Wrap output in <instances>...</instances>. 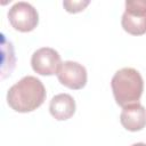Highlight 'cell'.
Returning a JSON list of instances; mask_svg holds the SVG:
<instances>
[{"instance_id":"obj_3","label":"cell","mask_w":146,"mask_h":146,"mask_svg":"<svg viewBox=\"0 0 146 146\" xmlns=\"http://www.w3.org/2000/svg\"><path fill=\"white\" fill-rule=\"evenodd\" d=\"M121 25L125 32L132 35L146 33V1L127 0Z\"/></svg>"},{"instance_id":"obj_8","label":"cell","mask_w":146,"mask_h":146,"mask_svg":"<svg viewBox=\"0 0 146 146\" xmlns=\"http://www.w3.org/2000/svg\"><path fill=\"white\" fill-rule=\"evenodd\" d=\"M49 112L58 121L68 120L75 113V100L68 94H58L51 98Z\"/></svg>"},{"instance_id":"obj_6","label":"cell","mask_w":146,"mask_h":146,"mask_svg":"<svg viewBox=\"0 0 146 146\" xmlns=\"http://www.w3.org/2000/svg\"><path fill=\"white\" fill-rule=\"evenodd\" d=\"M58 81L73 90L82 89L87 83V70L78 62L66 60L62 63L57 72Z\"/></svg>"},{"instance_id":"obj_2","label":"cell","mask_w":146,"mask_h":146,"mask_svg":"<svg viewBox=\"0 0 146 146\" xmlns=\"http://www.w3.org/2000/svg\"><path fill=\"white\" fill-rule=\"evenodd\" d=\"M111 87L116 104L125 107L130 104L139 103L144 90V81L137 70L123 67L113 75Z\"/></svg>"},{"instance_id":"obj_10","label":"cell","mask_w":146,"mask_h":146,"mask_svg":"<svg viewBox=\"0 0 146 146\" xmlns=\"http://www.w3.org/2000/svg\"><path fill=\"white\" fill-rule=\"evenodd\" d=\"M131 146H146L145 143H136V144H132Z\"/></svg>"},{"instance_id":"obj_9","label":"cell","mask_w":146,"mask_h":146,"mask_svg":"<svg viewBox=\"0 0 146 146\" xmlns=\"http://www.w3.org/2000/svg\"><path fill=\"white\" fill-rule=\"evenodd\" d=\"M88 5H89L88 0H83V1H81V0L80 1H64L63 2V6L66 9V11L72 13V14L82 11Z\"/></svg>"},{"instance_id":"obj_7","label":"cell","mask_w":146,"mask_h":146,"mask_svg":"<svg viewBox=\"0 0 146 146\" xmlns=\"http://www.w3.org/2000/svg\"><path fill=\"white\" fill-rule=\"evenodd\" d=\"M122 127L129 131H139L146 125V110L140 103L130 104L123 107L120 114Z\"/></svg>"},{"instance_id":"obj_4","label":"cell","mask_w":146,"mask_h":146,"mask_svg":"<svg viewBox=\"0 0 146 146\" xmlns=\"http://www.w3.org/2000/svg\"><path fill=\"white\" fill-rule=\"evenodd\" d=\"M8 19L15 30L19 32H30L36 27L39 23V14L31 3L19 1L10 7Z\"/></svg>"},{"instance_id":"obj_5","label":"cell","mask_w":146,"mask_h":146,"mask_svg":"<svg viewBox=\"0 0 146 146\" xmlns=\"http://www.w3.org/2000/svg\"><path fill=\"white\" fill-rule=\"evenodd\" d=\"M60 65V55L57 50L49 47L38 49L33 52L31 58V66L33 71L40 75L57 74Z\"/></svg>"},{"instance_id":"obj_1","label":"cell","mask_w":146,"mask_h":146,"mask_svg":"<svg viewBox=\"0 0 146 146\" xmlns=\"http://www.w3.org/2000/svg\"><path fill=\"white\" fill-rule=\"evenodd\" d=\"M46 99L43 83L35 76L27 75L11 86L7 92V103L16 112L27 113L40 107Z\"/></svg>"}]
</instances>
